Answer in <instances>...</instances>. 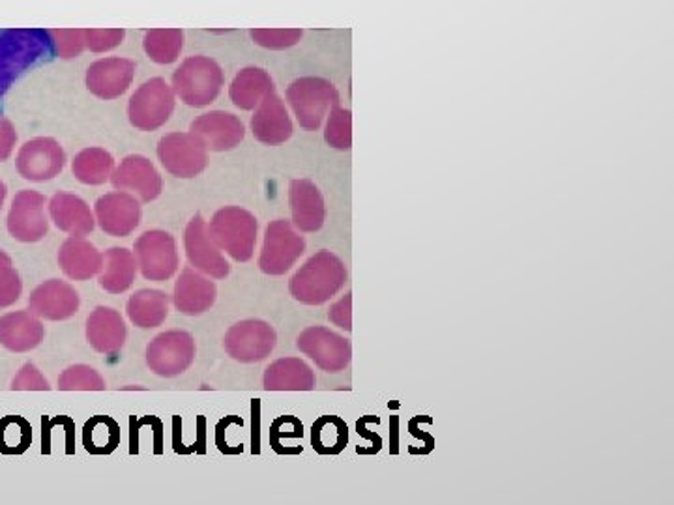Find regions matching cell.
Masks as SVG:
<instances>
[{
  "instance_id": "cell-39",
  "label": "cell",
  "mask_w": 674,
  "mask_h": 505,
  "mask_svg": "<svg viewBox=\"0 0 674 505\" xmlns=\"http://www.w3.org/2000/svg\"><path fill=\"white\" fill-rule=\"evenodd\" d=\"M253 42L264 50L282 51L301 42L304 32L301 29H255L250 32Z\"/></svg>"
},
{
  "instance_id": "cell-38",
  "label": "cell",
  "mask_w": 674,
  "mask_h": 505,
  "mask_svg": "<svg viewBox=\"0 0 674 505\" xmlns=\"http://www.w3.org/2000/svg\"><path fill=\"white\" fill-rule=\"evenodd\" d=\"M325 140L331 148L349 150L352 147V113L344 107H334L326 123Z\"/></svg>"
},
{
  "instance_id": "cell-26",
  "label": "cell",
  "mask_w": 674,
  "mask_h": 505,
  "mask_svg": "<svg viewBox=\"0 0 674 505\" xmlns=\"http://www.w3.org/2000/svg\"><path fill=\"white\" fill-rule=\"evenodd\" d=\"M59 266L67 280H93L104 269V253L85 238H67L59 250Z\"/></svg>"
},
{
  "instance_id": "cell-11",
  "label": "cell",
  "mask_w": 674,
  "mask_h": 505,
  "mask_svg": "<svg viewBox=\"0 0 674 505\" xmlns=\"http://www.w3.org/2000/svg\"><path fill=\"white\" fill-rule=\"evenodd\" d=\"M137 269L147 281H169L178 272L177 240L171 232L147 231L134 245Z\"/></svg>"
},
{
  "instance_id": "cell-34",
  "label": "cell",
  "mask_w": 674,
  "mask_h": 505,
  "mask_svg": "<svg viewBox=\"0 0 674 505\" xmlns=\"http://www.w3.org/2000/svg\"><path fill=\"white\" fill-rule=\"evenodd\" d=\"M145 53L156 64H172L178 61L185 45V32L180 29H152L143 40Z\"/></svg>"
},
{
  "instance_id": "cell-20",
  "label": "cell",
  "mask_w": 674,
  "mask_h": 505,
  "mask_svg": "<svg viewBox=\"0 0 674 505\" xmlns=\"http://www.w3.org/2000/svg\"><path fill=\"white\" fill-rule=\"evenodd\" d=\"M135 62L123 56L102 59L86 70V88L96 98L117 99L134 83Z\"/></svg>"
},
{
  "instance_id": "cell-8",
  "label": "cell",
  "mask_w": 674,
  "mask_h": 505,
  "mask_svg": "<svg viewBox=\"0 0 674 505\" xmlns=\"http://www.w3.org/2000/svg\"><path fill=\"white\" fill-rule=\"evenodd\" d=\"M277 345L276 329L261 318H248L233 324L223 337L228 356L239 364H261L274 353Z\"/></svg>"
},
{
  "instance_id": "cell-28",
  "label": "cell",
  "mask_w": 674,
  "mask_h": 505,
  "mask_svg": "<svg viewBox=\"0 0 674 505\" xmlns=\"http://www.w3.org/2000/svg\"><path fill=\"white\" fill-rule=\"evenodd\" d=\"M315 371L301 358H280L264 371L263 386L266 391L315 390Z\"/></svg>"
},
{
  "instance_id": "cell-45",
  "label": "cell",
  "mask_w": 674,
  "mask_h": 505,
  "mask_svg": "<svg viewBox=\"0 0 674 505\" xmlns=\"http://www.w3.org/2000/svg\"><path fill=\"white\" fill-rule=\"evenodd\" d=\"M15 143H18V131L8 118L0 115V161H7L12 156Z\"/></svg>"
},
{
  "instance_id": "cell-29",
  "label": "cell",
  "mask_w": 674,
  "mask_h": 505,
  "mask_svg": "<svg viewBox=\"0 0 674 505\" xmlns=\"http://www.w3.org/2000/svg\"><path fill=\"white\" fill-rule=\"evenodd\" d=\"M276 92L274 81L263 67H244L240 70L233 83L229 86V98L239 109H257L268 94Z\"/></svg>"
},
{
  "instance_id": "cell-5",
  "label": "cell",
  "mask_w": 674,
  "mask_h": 505,
  "mask_svg": "<svg viewBox=\"0 0 674 505\" xmlns=\"http://www.w3.org/2000/svg\"><path fill=\"white\" fill-rule=\"evenodd\" d=\"M287 102L302 128L317 131L328 113L339 105V92L323 77H301L288 86Z\"/></svg>"
},
{
  "instance_id": "cell-2",
  "label": "cell",
  "mask_w": 674,
  "mask_h": 505,
  "mask_svg": "<svg viewBox=\"0 0 674 505\" xmlns=\"http://www.w3.org/2000/svg\"><path fill=\"white\" fill-rule=\"evenodd\" d=\"M347 283V269L331 251H319L288 281V293L304 305L330 302Z\"/></svg>"
},
{
  "instance_id": "cell-41",
  "label": "cell",
  "mask_w": 674,
  "mask_h": 505,
  "mask_svg": "<svg viewBox=\"0 0 674 505\" xmlns=\"http://www.w3.org/2000/svg\"><path fill=\"white\" fill-rule=\"evenodd\" d=\"M23 294V281L18 270L0 266V309L12 307Z\"/></svg>"
},
{
  "instance_id": "cell-44",
  "label": "cell",
  "mask_w": 674,
  "mask_h": 505,
  "mask_svg": "<svg viewBox=\"0 0 674 505\" xmlns=\"http://www.w3.org/2000/svg\"><path fill=\"white\" fill-rule=\"evenodd\" d=\"M328 318L337 328L352 332V294H345L344 298L331 305L330 311H328Z\"/></svg>"
},
{
  "instance_id": "cell-13",
  "label": "cell",
  "mask_w": 674,
  "mask_h": 505,
  "mask_svg": "<svg viewBox=\"0 0 674 505\" xmlns=\"http://www.w3.org/2000/svg\"><path fill=\"white\" fill-rule=\"evenodd\" d=\"M185 248L191 269L212 280H225L231 266L209 234V223L196 213L186 227Z\"/></svg>"
},
{
  "instance_id": "cell-19",
  "label": "cell",
  "mask_w": 674,
  "mask_h": 505,
  "mask_svg": "<svg viewBox=\"0 0 674 505\" xmlns=\"http://www.w3.org/2000/svg\"><path fill=\"white\" fill-rule=\"evenodd\" d=\"M190 134L196 135L207 150L228 152L244 140L245 126L233 113L210 111L191 123Z\"/></svg>"
},
{
  "instance_id": "cell-7",
  "label": "cell",
  "mask_w": 674,
  "mask_h": 505,
  "mask_svg": "<svg viewBox=\"0 0 674 505\" xmlns=\"http://www.w3.org/2000/svg\"><path fill=\"white\" fill-rule=\"evenodd\" d=\"M177 105V96L166 80L154 77L143 83L129 98L128 118L131 126L141 131H154L169 123Z\"/></svg>"
},
{
  "instance_id": "cell-16",
  "label": "cell",
  "mask_w": 674,
  "mask_h": 505,
  "mask_svg": "<svg viewBox=\"0 0 674 505\" xmlns=\"http://www.w3.org/2000/svg\"><path fill=\"white\" fill-rule=\"evenodd\" d=\"M109 182L120 193H129L143 202L156 201L161 196V188H164L158 169L154 167L150 159L139 156V154H131L128 158H124L120 165L115 167Z\"/></svg>"
},
{
  "instance_id": "cell-33",
  "label": "cell",
  "mask_w": 674,
  "mask_h": 505,
  "mask_svg": "<svg viewBox=\"0 0 674 505\" xmlns=\"http://www.w3.org/2000/svg\"><path fill=\"white\" fill-rule=\"evenodd\" d=\"M313 450L320 455H337L349 442V429L337 415H323L312 431Z\"/></svg>"
},
{
  "instance_id": "cell-17",
  "label": "cell",
  "mask_w": 674,
  "mask_h": 505,
  "mask_svg": "<svg viewBox=\"0 0 674 505\" xmlns=\"http://www.w3.org/2000/svg\"><path fill=\"white\" fill-rule=\"evenodd\" d=\"M80 307V293L66 281H45L29 296V311L32 315L50 323H62L74 317Z\"/></svg>"
},
{
  "instance_id": "cell-32",
  "label": "cell",
  "mask_w": 674,
  "mask_h": 505,
  "mask_svg": "<svg viewBox=\"0 0 674 505\" xmlns=\"http://www.w3.org/2000/svg\"><path fill=\"white\" fill-rule=\"evenodd\" d=\"M72 172L81 183L102 186L115 172V158L105 148H85L72 161Z\"/></svg>"
},
{
  "instance_id": "cell-31",
  "label": "cell",
  "mask_w": 674,
  "mask_h": 505,
  "mask_svg": "<svg viewBox=\"0 0 674 505\" xmlns=\"http://www.w3.org/2000/svg\"><path fill=\"white\" fill-rule=\"evenodd\" d=\"M137 275V261L134 251L126 248H110L104 253V269L99 272L98 283L105 293L124 294L134 286Z\"/></svg>"
},
{
  "instance_id": "cell-40",
  "label": "cell",
  "mask_w": 674,
  "mask_h": 505,
  "mask_svg": "<svg viewBox=\"0 0 674 505\" xmlns=\"http://www.w3.org/2000/svg\"><path fill=\"white\" fill-rule=\"evenodd\" d=\"M53 43H55L56 56L62 59H75L83 53L86 48L85 42V29H56V31H50Z\"/></svg>"
},
{
  "instance_id": "cell-43",
  "label": "cell",
  "mask_w": 674,
  "mask_h": 505,
  "mask_svg": "<svg viewBox=\"0 0 674 505\" xmlns=\"http://www.w3.org/2000/svg\"><path fill=\"white\" fill-rule=\"evenodd\" d=\"M10 390L13 391H50L51 386L48 378L43 377L42 371L34 364H25L21 371L12 380Z\"/></svg>"
},
{
  "instance_id": "cell-12",
  "label": "cell",
  "mask_w": 674,
  "mask_h": 505,
  "mask_svg": "<svg viewBox=\"0 0 674 505\" xmlns=\"http://www.w3.org/2000/svg\"><path fill=\"white\" fill-rule=\"evenodd\" d=\"M209 150L196 135L175 134L161 137L158 143V158L169 175L177 178H196L207 169Z\"/></svg>"
},
{
  "instance_id": "cell-18",
  "label": "cell",
  "mask_w": 674,
  "mask_h": 505,
  "mask_svg": "<svg viewBox=\"0 0 674 505\" xmlns=\"http://www.w3.org/2000/svg\"><path fill=\"white\" fill-rule=\"evenodd\" d=\"M141 202L129 193H107L94 204V220L99 229L115 238H126L141 225Z\"/></svg>"
},
{
  "instance_id": "cell-15",
  "label": "cell",
  "mask_w": 674,
  "mask_h": 505,
  "mask_svg": "<svg viewBox=\"0 0 674 505\" xmlns=\"http://www.w3.org/2000/svg\"><path fill=\"white\" fill-rule=\"evenodd\" d=\"M15 165L19 175L29 182H48L61 175L66 165V152L59 140L36 137L21 147Z\"/></svg>"
},
{
  "instance_id": "cell-24",
  "label": "cell",
  "mask_w": 674,
  "mask_h": 505,
  "mask_svg": "<svg viewBox=\"0 0 674 505\" xmlns=\"http://www.w3.org/2000/svg\"><path fill=\"white\" fill-rule=\"evenodd\" d=\"M293 123L288 116L287 107L276 92L268 94L261 102L255 115L252 116V134L259 143L276 147L293 137Z\"/></svg>"
},
{
  "instance_id": "cell-37",
  "label": "cell",
  "mask_w": 674,
  "mask_h": 505,
  "mask_svg": "<svg viewBox=\"0 0 674 505\" xmlns=\"http://www.w3.org/2000/svg\"><path fill=\"white\" fill-rule=\"evenodd\" d=\"M32 429L23 418H7L0 421V451L18 455L31 445Z\"/></svg>"
},
{
  "instance_id": "cell-46",
  "label": "cell",
  "mask_w": 674,
  "mask_h": 505,
  "mask_svg": "<svg viewBox=\"0 0 674 505\" xmlns=\"http://www.w3.org/2000/svg\"><path fill=\"white\" fill-rule=\"evenodd\" d=\"M7 196H8L7 183H4V182H2V180H0V210H2V207H4V201H7Z\"/></svg>"
},
{
  "instance_id": "cell-36",
  "label": "cell",
  "mask_w": 674,
  "mask_h": 505,
  "mask_svg": "<svg viewBox=\"0 0 674 505\" xmlns=\"http://www.w3.org/2000/svg\"><path fill=\"white\" fill-rule=\"evenodd\" d=\"M105 380L94 367L75 364L67 367L59 377L61 391H105Z\"/></svg>"
},
{
  "instance_id": "cell-14",
  "label": "cell",
  "mask_w": 674,
  "mask_h": 505,
  "mask_svg": "<svg viewBox=\"0 0 674 505\" xmlns=\"http://www.w3.org/2000/svg\"><path fill=\"white\" fill-rule=\"evenodd\" d=\"M45 197L32 189H23L13 197L12 208L8 213V232L18 242L34 244L45 238L50 231V221L45 215Z\"/></svg>"
},
{
  "instance_id": "cell-22",
  "label": "cell",
  "mask_w": 674,
  "mask_h": 505,
  "mask_svg": "<svg viewBox=\"0 0 674 505\" xmlns=\"http://www.w3.org/2000/svg\"><path fill=\"white\" fill-rule=\"evenodd\" d=\"M288 204L293 213V227L301 232H317L326 220L325 197L319 188L306 178L288 183Z\"/></svg>"
},
{
  "instance_id": "cell-4",
  "label": "cell",
  "mask_w": 674,
  "mask_h": 505,
  "mask_svg": "<svg viewBox=\"0 0 674 505\" xmlns=\"http://www.w3.org/2000/svg\"><path fill=\"white\" fill-rule=\"evenodd\" d=\"M209 234L220 251L236 262H248L257 244V218L244 208H221L209 223Z\"/></svg>"
},
{
  "instance_id": "cell-35",
  "label": "cell",
  "mask_w": 674,
  "mask_h": 505,
  "mask_svg": "<svg viewBox=\"0 0 674 505\" xmlns=\"http://www.w3.org/2000/svg\"><path fill=\"white\" fill-rule=\"evenodd\" d=\"M85 448L91 453L104 455L117 450L120 431L117 421L110 418H94L85 425Z\"/></svg>"
},
{
  "instance_id": "cell-21",
  "label": "cell",
  "mask_w": 674,
  "mask_h": 505,
  "mask_svg": "<svg viewBox=\"0 0 674 505\" xmlns=\"http://www.w3.org/2000/svg\"><path fill=\"white\" fill-rule=\"evenodd\" d=\"M86 341L98 354L113 356L123 350L128 339V326L123 315L113 307L99 305L86 318Z\"/></svg>"
},
{
  "instance_id": "cell-3",
  "label": "cell",
  "mask_w": 674,
  "mask_h": 505,
  "mask_svg": "<svg viewBox=\"0 0 674 505\" xmlns=\"http://www.w3.org/2000/svg\"><path fill=\"white\" fill-rule=\"evenodd\" d=\"M225 77L220 64L210 56H190L172 74V92L190 107H207L220 96Z\"/></svg>"
},
{
  "instance_id": "cell-9",
  "label": "cell",
  "mask_w": 674,
  "mask_h": 505,
  "mask_svg": "<svg viewBox=\"0 0 674 505\" xmlns=\"http://www.w3.org/2000/svg\"><path fill=\"white\" fill-rule=\"evenodd\" d=\"M306 251V240L287 220L272 221L264 231L259 269L266 275H285Z\"/></svg>"
},
{
  "instance_id": "cell-42",
  "label": "cell",
  "mask_w": 674,
  "mask_h": 505,
  "mask_svg": "<svg viewBox=\"0 0 674 505\" xmlns=\"http://www.w3.org/2000/svg\"><path fill=\"white\" fill-rule=\"evenodd\" d=\"M126 32L123 29H85L86 48L93 53L115 50L123 43Z\"/></svg>"
},
{
  "instance_id": "cell-6",
  "label": "cell",
  "mask_w": 674,
  "mask_h": 505,
  "mask_svg": "<svg viewBox=\"0 0 674 505\" xmlns=\"http://www.w3.org/2000/svg\"><path fill=\"white\" fill-rule=\"evenodd\" d=\"M196 339L185 329H167L147 345V367L156 377L177 378L196 361Z\"/></svg>"
},
{
  "instance_id": "cell-1",
  "label": "cell",
  "mask_w": 674,
  "mask_h": 505,
  "mask_svg": "<svg viewBox=\"0 0 674 505\" xmlns=\"http://www.w3.org/2000/svg\"><path fill=\"white\" fill-rule=\"evenodd\" d=\"M55 56L48 29H0V102L21 75Z\"/></svg>"
},
{
  "instance_id": "cell-10",
  "label": "cell",
  "mask_w": 674,
  "mask_h": 505,
  "mask_svg": "<svg viewBox=\"0 0 674 505\" xmlns=\"http://www.w3.org/2000/svg\"><path fill=\"white\" fill-rule=\"evenodd\" d=\"M296 348L312 359L320 371L331 375L345 371L352 359V345L349 339L325 326H309L304 329L296 339Z\"/></svg>"
},
{
  "instance_id": "cell-27",
  "label": "cell",
  "mask_w": 674,
  "mask_h": 505,
  "mask_svg": "<svg viewBox=\"0 0 674 505\" xmlns=\"http://www.w3.org/2000/svg\"><path fill=\"white\" fill-rule=\"evenodd\" d=\"M50 215L56 229L66 232L70 238L88 236L96 227L91 207L81 197L64 191L51 197Z\"/></svg>"
},
{
  "instance_id": "cell-47",
  "label": "cell",
  "mask_w": 674,
  "mask_h": 505,
  "mask_svg": "<svg viewBox=\"0 0 674 505\" xmlns=\"http://www.w3.org/2000/svg\"><path fill=\"white\" fill-rule=\"evenodd\" d=\"M0 266H12V259L4 251H0Z\"/></svg>"
},
{
  "instance_id": "cell-25",
  "label": "cell",
  "mask_w": 674,
  "mask_h": 505,
  "mask_svg": "<svg viewBox=\"0 0 674 505\" xmlns=\"http://www.w3.org/2000/svg\"><path fill=\"white\" fill-rule=\"evenodd\" d=\"M45 326L31 311H12L0 317V347L25 354L42 345Z\"/></svg>"
},
{
  "instance_id": "cell-30",
  "label": "cell",
  "mask_w": 674,
  "mask_h": 505,
  "mask_svg": "<svg viewBox=\"0 0 674 505\" xmlns=\"http://www.w3.org/2000/svg\"><path fill=\"white\" fill-rule=\"evenodd\" d=\"M171 311V298L164 291L141 288L129 296L126 315L129 323L141 329L158 328L166 323Z\"/></svg>"
},
{
  "instance_id": "cell-23",
  "label": "cell",
  "mask_w": 674,
  "mask_h": 505,
  "mask_svg": "<svg viewBox=\"0 0 674 505\" xmlns=\"http://www.w3.org/2000/svg\"><path fill=\"white\" fill-rule=\"evenodd\" d=\"M218 299V286L207 275L199 274L197 270L186 269L175 283L172 293V305L178 313L186 317H199Z\"/></svg>"
}]
</instances>
